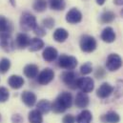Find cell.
I'll return each instance as SVG.
<instances>
[{
    "mask_svg": "<svg viewBox=\"0 0 123 123\" xmlns=\"http://www.w3.org/2000/svg\"><path fill=\"white\" fill-rule=\"evenodd\" d=\"M73 104V96L70 92H61L55 102L52 104V110L55 114H61L64 113L68 108H71Z\"/></svg>",
    "mask_w": 123,
    "mask_h": 123,
    "instance_id": "6da1fadb",
    "label": "cell"
},
{
    "mask_svg": "<svg viewBox=\"0 0 123 123\" xmlns=\"http://www.w3.org/2000/svg\"><path fill=\"white\" fill-rule=\"evenodd\" d=\"M37 26L36 18L30 12H23L20 17V28L22 31H31Z\"/></svg>",
    "mask_w": 123,
    "mask_h": 123,
    "instance_id": "7a4b0ae2",
    "label": "cell"
},
{
    "mask_svg": "<svg viewBox=\"0 0 123 123\" xmlns=\"http://www.w3.org/2000/svg\"><path fill=\"white\" fill-rule=\"evenodd\" d=\"M79 46H80V49H81L82 52L90 54V53H92L96 49V41L92 36L85 34V35L81 36Z\"/></svg>",
    "mask_w": 123,
    "mask_h": 123,
    "instance_id": "3957f363",
    "label": "cell"
},
{
    "mask_svg": "<svg viewBox=\"0 0 123 123\" xmlns=\"http://www.w3.org/2000/svg\"><path fill=\"white\" fill-rule=\"evenodd\" d=\"M58 66L68 70V71H72L74 68H76L77 66V59L74 56L72 55H61L58 58Z\"/></svg>",
    "mask_w": 123,
    "mask_h": 123,
    "instance_id": "277c9868",
    "label": "cell"
},
{
    "mask_svg": "<svg viewBox=\"0 0 123 123\" xmlns=\"http://www.w3.org/2000/svg\"><path fill=\"white\" fill-rule=\"evenodd\" d=\"M122 66V58L117 54H111L106 60V68L110 72H116Z\"/></svg>",
    "mask_w": 123,
    "mask_h": 123,
    "instance_id": "5b68a950",
    "label": "cell"
},
{
    "mask_svg": "<svg viewBox=\"0 0 123 123\" xmlns=\"http://www.w3.org/2000/svg\"><path fill=\"white\" fill-rule=\"evenodd\" d=\"M62 81L71 89H76L77 88V82H78V78L76 76V74L73 72V71H67L64 72L61 75Z\"/></svg>",
    "mask_w": 123,
    "mask_h": 123,
    "instance_id": "8992f818",
    "label": "cell"
},
{
    "mask_svg": "<svg viewBox=\"0 0 123 123\" xmlns=\"http://www.w3.org/2000/svg\"><path fill=\"white\" fill-rule=\"evenodd\" d=\"M54 77H55V72L50 68H46L38 74L37 82L41 85H47L54 79Z\"/></svg>",
    "mask_w": 123,
    "mask_h": 123,
    "instance_id": "52a82bcc",
    "label": "cell"
},
{
    "mask_svg": "<svg viewBox=\"0 0 123 123\" xmlns=\"http://www.w3.org/2000/svg\"><path fill=\"white\" fill-rule=\"evenodd\" d=\"M77 88H79L82 92H91L94 88V82L91 77H81L78 78Z\"/></svg>",
    "mask_w": 123,
    "mask_h": 123,
    "instance_id": "ba28073f",
    "label": "cell"
},
{
    "mask_svg": "<svg viewBox=\"0 0 123 123\" xmlns=\"http://www.w3.org/2000/svg\"><path fill=\"white\" fill-rule=\"evenodd\" d=\"M82 20V13L76 8L71 9L66 14V21L70 24H77Z\"/></svg>",
    "mask_w": 123,
    "mask_h": 123,
    "instance_id": "9c48e42d",
    "label": "cell"
},
{
    "mask_svg": "<svg viewBox=\"0 0 123 123\" xmlns=\"http://www.w3.org/2000/svg\"><path fill=\"white\" fill-rule=\"evenodd\" d=\"M0 46L5 52H12L14 49V42L11 34L0 35Z\"/></svg>",
    "mask_w": 123,
    "mask_h": 123,
    "instance_id": "30bf717a",
    "label": "cell"
},
{
    "mask_svg": "<svg viewBox=\"0 0 123 123\" xmlns=\"http://www.w3.org/2000/svg\"><path fill=\"white\" fill-rule=\"evenodd\" d=\"M114 92V87L112 85H110L109 83L105 82V83H102L100 85V87L97 89L96 91V95L99 97V98H106L108 96H110Z\"/></svg>",
    "mask_w": 123,
    "mask_h": 123,
    "instance_id": "8fae6325",
    "label": "cell"
},
{
    "mask_svg": "<svg viewBox=\"0 0 123 123\" xmlns=\"http://www.w3.org/2000/svg\"><path fill=\"white\" fill-rule=\"evenodd\" d=\"M116 32L112 27H106L101 32V39L106 43H113L116 40Z\"/></svg>",
    "mask_w": 123,
    "mask_h": 123,
    "instance_id": "7c38bea8",
    "label": "cell"
},
{
    "mask_svg": "<svg viewBox=\"0 0 123 123\" xmlns=\"http://www.w3.org/2000/svg\"><path fill=\"white\" fill-rule=\"evenodd\" d=\"M31 42V38L29 37L28 34L26 33H19L17 34L16 36V39H15V44H16V47L18 49H25L29 46Z\"/></svg>",
    "mask_w": 123,
    "mask_h": 123,
    "instance_id": "4fadbf2b",
    "label": "cell"
},
{
    "mask_svg": "<svg viewBox=\"0 0 123 123\" xmlns=\"http://www.w3.org/2000/svg\"><path fill=\"white\" fill-rule=\"evenodd\" d=\"M57 55H58L57 50L55 49L54 47H47L43 51V54H42L43 59L47 62H52L54 60H55Z\"/></svg>",
    "mask_w": 123,
    "mask_h": 123,
    "instance_id": "5bb4252c",
    "label": "cell"
},
{
    "mask_svg": "<svg viewBox=\"0 0 123 123\" xmlns=\"http://www.w3.org/2000/svg\"><path fill=\"white\" fill-rule=\"evenodd\" d=\"M21 98H22V101L24 102V104L28 107H32L36 103V95L32 92H29V91L23 92Z\"/></svg>",
    "mask_w": 123,
    "mask_h": 123,
    "instance_id": "9a60e30c",
    "label": "cell"
},
{
    "mask_svg": "<svg viewBox=\"0 0 123 123\" xmlns=\"http://www.w3.org/2000/svg\"><path fill=\"white\" fill-rule=\"evenodd\" d=\"M8 84L12 88V89H20L24 85V79L20 75H11L8 79Z\"/></svg>",
    "mask_w": 123,
    "mask_h": 123,
    "instance_id": "2e32d148",
    "label": "cell"
},
{
    "mask_svg": "<svg viewBox=\"0 0 123 123\" xmlns=\"http://www.w3.org/2000/svg\"><path fill=\"white\" fill-rule=\"evenodd\" d=\"M12 31V26L11 22L4 16H0V35L11 34Z\"/></svg>",
    "mask_w": 123,
    "mask_h": 123,
    "instance_id": "e0dca14e",
    "label": "cell"
},
{
    "mask_svg": "<svg viewBox=\"0 0 123 123\" xmlns=\"http://www.w3.org/2000/svg\"><path fill=\"white\" fill-rule=\"evenodd\" d=\"M75 105L78 107V108H86L88 105H89V96L87 93L85 92H78L76 94V97H75Z\"/></svg>",
    "mask_w": 123,
    "mask_h": 123,
    "instance_id": "ac0fdd59",
    "label": "cell"
},
{
    "mask_svg": "<svg viewBox=\"0 0 123 123\" xmlns=\"http://www.w3.org/2000/svg\"><path fill=\"white\" fill-rule=\"evenodd\" d=\"M120 117L116 112H109L101 117V121L103 123H118Z\"/></svg>",
    "mask_w": 123,
    "mask_h": 123,
    "instance_id": "d6986e66",
    "label": "cell"
},
{
    "mask_svg": "<svg viewBox=\"0 0 123 123\" xmlns=\"http://www.w3.org/2000/svg\"><path fill=\"white\" fill-rule=\"evenodd\" d=\"M24 74L28 78H34L38 75V67L35 64H28L24 68Z\"/></svg>",
    "mask_w": 123,
    "mask_h": 123,
    "instance_id": "ffe728a7",
    "label": "cell"
},
{
    "mask_svg": "<svg viewBox=\"0 0 123 123\" xmlns=\"http://www.w3.org/2000/svg\"><path fill=\"white\" fill-rule=\"evenodd\" d=\"M53 36H54V39L56 42L62 43V42L66 41V39L68 38L69 32L67 31V30H65L63 28H58V29H56L55 31H54V35Z\"/></svg>",
    "mask_w": 123,
    "mask_h": 123,
    "instance_id": "44dd1931",
    "label": "cell"
},
{
    "mask_svg": "<svg viewBox=\"0 0 123 123\" xmlns=\"http://www.w3.org/2000/svg\"><path fill=\"white\" fill-rule=\"evenodd\" d=\"M36 108V110L39 111L41 114H48L52 110V103L46 99H42L37 103Z\"/></svg>",
    "mask_w": 123,
    "mask_h": 123,
    "instance_id": "7402d4cb",
    "label": "cell"
},
{
    "mask_svg": "<svg viewBox=\"0 0 123 123\" xmlns=\"http://www.w3.org/2000/svg\"><path fill=\"white\" fill-rule=\"evenodd\" d=\"M28 47L31 52H37L44 47V42L39 37H34V38L31 39V42Z\"/></svg>",
    "mask_w": 123,
    "mask_h": 123,
    "instance_id": "603a6c76",
    "label": "cell"
},
{
    "mask_svg": "<svg viewBox=\"0 0 123 123\" xmlns=\"http://www.w3.org/2000/svg\"><path fill=\"white\" fill-rule=\"evenodd\" d=\"M92 114L88 110L82 111L76 117V122L77 123H91L92 121Z\"/></svg>",
    "mask_w": 123,
    "mask_h": 123,
    "instance_id": "cb8c5ba5",
    "label": "cell"
},
{
    "mask_svg": "<svg viewBox=\"0 0 123 123\" xmlns=\"http://www.w3.org/2000/svg\"><path fill=\"white\" fill-rule=\"evenodd\" d=\"M43 117L42 114L37 110H32L29 113V121L30 123H42Z\"/></svg>",
    "mask_w": 123,
    "mask_h": 123,
    "instance_id": "d4e9b609",
    "label": "cell"
},
{
    "mask_svg": "<svg viewBox=\"0 0 123 123\" xmlns=\"http://www.w3.org/2000/svg\"><path fill=\"white\" fill-rule=\"evenodd\" d=\"M50 8L55 11H63L66 7L64 0H49Z\"/></svg>",
    "mask_w": 123,
    "mask_h": 123,
    "instance_id": "484cf974",
    "label": "cell"
},
{
    "mask_svg": "<svg viewBox=\"0 0 123 123\" xmlns=\"http://www.w3.org/2000/svg\"><path fill=\"white\" fill-rule=\"evenodd\" d=\"M115 18H116L115 13H114L113 12L108 11V12H103V13L101 14V16H100V21H101V23L108 24V23L113 22V21L115 20Z\"/></svg>",
    "mask_w": 123,
    "mask_h": 123,
    "instance_id": "4316f807",
    "label": "cell"
},
{
    "mask_svg": "<svg viewBox=\"0 0 123 123\" xmlns=\"http://www.w3.org/2000/svg\"><path fill=\"white\" fill-rule=\"evenodd\" d=\"M32 9L38 12H42L47 9V1L46 0H34L32 4Z\"/></svg>",
    "mask_w": 123,
    "mask_h": 123,
    "instance_id": "83f0119b",
    "label": "cell"
},
{
    "mask_svg": "<svg viewBox=\"0 0 123 123\" xmlns=\"http://www.w3.org/2000/svg\"><path fill=\"white\" fill-rule=\"evenodd\" d=\"M11 68V61L8 58H3L0 60V74H6Z\"/></svg>",
    "mask_w": 123,
    "mask_h": 123,
    "instance_id": "f1b7e54d",
    "label": "cell"
},
{
    "mask_svg": "<svg viewBox=\"0 0 123 123\" xmlns=\"http://www.w3.org/2000/svg\"><path fill=\"white\" fill-rule=\"evenodd\" d=\"M92 71V65L91 62H86L80 67V73L81 74H89Z\"/></svg>",
    "mask_w": 123,
    "mask_h": 123,
    "instance_id": "f546056e",
    "label": "cell"
},
{
    "mask_svg": "<svg viewBox=\"0 0 123 123\" xmlns=\"http://www.w3.org/2000/svg\"><path fill=\"white\" fill-rule=\"evenodd\" d=\"M9 96H10V92L8 89L5 87H0V103L6 102L9 99Z\"/></svg>",
    "mask_w": 123,
    "mask_h": 123,
    "instance_id": "4dcf8cb0",
    "label": "cell"
},
{
    "mask_svg": "<svg viewBox=\"0 0 123 123\" xmlns=\"http://www.w3.org/2000/svg\"><path fill=\"white\" fill-rule=\"evenodd\" d=\"M115 93L117 94V97H119L123 95V80H118L117 83V87L115 89Z\"/></svg>",
    "mask_w": 123,
    "mask_h": 123,
    "instance_id": "1f68e13d",
    "label": "cell"
},
{
    "mask_svg": "<svg viewBox=\"0 0 123 123\" xmlns=\"http://www.w3.org/2000/svg\"><path fill=\"white\" fill-rule=\"evenodd\" d=\"M43 26L46 27L47 29H52L55 26V20L51 17H47L43 20Z\"/></svg>",
    "mask_w": 123,
    "mask_h": 123,
    "instance_id": "d6a6232c",
    "label": "cell"
},
{
    "mask_svg": "<svg viewBox=\"0 0 123 123\" xmlns=\"http://www.w3.org/2000/svg\"><path fill=\"white\" fill-rule=\"evenodd\" d=\"M63 123H75V117L72 115H66L64 117H63Z\"/></svg>",
    "mask_w": 123,
    "mask_h": 123,
    "instance_id": "836d02e7",
    "label": "cell"
},
{
    "mask_svg": "<svg viewBox=\"0 0 123 123\" xmlns=\"http://www.w3.org/2000/svg\"><path fill=\"white\" fill-rule=\"evenodd\" d=\"M33 31H34V33H35L36 35H38V37H39V36H44V35L46 34L45 30H44L43 28L39 27V26H36V27L33 29Z\"/></svg>",
    "mask_w": 123,
    "mask_h": 123,
    "instance_id": "e575fe53",
    "label": "cell"
},
{
    "mask_svg": "<svg viewBox=\"0 0 123 123\" xmlns=\"http://www.w3.org/2000/svg\"><path fill=\"white\" fill-rule=\"evenodd\" d=\"M12 120L13 123H21L23 119H22L20 115H13L12 117Z\"/></svg>",
    "mask_w": 123,
    "mask_h": 123,
    "instance_id": "d590c367",
    "label": "cell"
},
{
    "mask_svg": "<svg viewBox=\"0 0 123 123\" xmlns=\"http://www.w3.org/2000/svg\"><path fill=\"white\" fill-rule=\"evenodd\" d=\"M95 75H96L98 78H102V77H103V75H104V71H103V69H102V68L97 69V72H96Z\"/></svg>",
    "mask_w": 123,
    "mask_h": 123,
    "instance_id": "8d00e7d4",
    "label": "cell"
},
{
    "mask_svg": "<svg viewBox=\"0 0 123 123\" xmlns=\"http://www.w3.org/2000/svg\"><path fill=\"white\" fill-rule=\"evenodd\" d=\"M105 1H106V0H96V3H97L98 5H103V4L105 3Z\"/></svg>",
    "mask_w": 123,
    "mask_h": 123,
    "instance_id": "74e56055",
    "label": "cell"
},
{
    "mask_svg": "<svg viewBox=\"0 0 123 123\" xmlns=\"http://www.w3.org/2000/svg\"><path fill=\"white\" fill-rule=\"evenodd\" d=\"M0 120H1V115H0Z\"/></svg>",
    "mask_w": 123,
    "mask_h": 123,
    "instance_id": "f35d334b",
    "label": "cell"
}]
</instances>
